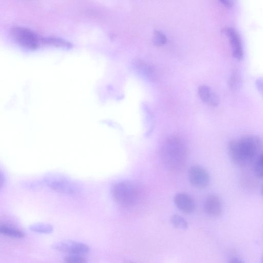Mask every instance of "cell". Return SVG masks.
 I'll use <instances>...</instances> for the list:
<instances>
[{
  "label": "cell",
  "instance_id": "cell-1",
  "mask_svg": "<svg viewBox=\"0 0 263 263\" xmlns=\"http://www.w3.org/2000/svg\"><path fill=\"white\" fill-rule=\"evenodd\" d=\"M262 146L261 139L254 135L231 140L228 145L231 160L238 167L247 166L260 154Z\"/></svg>",
  "mask_w": 263,
  "mask_h": 263
},
{
  "label": "cell",
  "instance_id": "cell-2",
  "mask_svg": "<svg viewBox=\"0 0 263 263\" xmlns=\"http://www.w3.org/2000/svg\"><path fill=\"white\" fill-rule=\"evenodd\" d=\"M188 155L186 143L178 136L168 137L164 143L161 156L166 166L172 170L180 168L185 163Z\"/></svg>",
  "mask_w": 263,
  "mask_h": 263
},
{
  "label": "cell",
  "instance_id": "cell-3",
  "mask_svg": "<svg viewBox=\"0 0 263 263\" xmlns=\"http://www.w3.org/2000/svg\"><path fill=\"white\" fill-rule=\"evenodd\" d=\"M112 195L118 204L128 206L136 203L139 197L140 192L135 184L124 181L118 183L113 186Z\"/></svg>",
  "mask_w": 263,
  "mask_h": 263
},
{
  "label": "cell",
  "instance_id": "cell-4",
  "mask_svg": "<svg viewBox=\"0 0 263 263\" xmlns=\"http://www.w3.org/2000/svg\"><path fill=\"white\" fill-rule=\"evenodd\" d=\"M12 37L20 46L30 50H36L46 45V38H43L33 31L22 27L13 28Z\"/></svg>",
  "mask_w": 263,
  "mask_h": 263
},
{
  "label": "cell",
  "instance_id": "cell-5",
  "mask_svg": "<svg viewBox=\"0 0 263 263\" xmlns=\"http://www.w3.org/2000/svg\"><path fill=\"white\" fill-rule=\"evenodd\" d=\"M52 247L59 251L68 253L70 254L84 255L89 251L90 248L87 244L82 242L64 240L53 244Z\"/></svg>",
  "mask_w": 263,
  "mask_h": 263
},
{
  "label": "cell",
  "instance_id": "cell-6",
  "mask_svg": "<svg viewBox=\"0 0 263 263\" xmlns=\"http://www.w3.org/2000/svg\"><path fill=\"white\" fill-rule=\"evenodd\" d=\"M190 183L195 187L205 188L210 183V175L208 171L199 166L190 168L188 173Z\"/></svg>",
  "mask_w": 263,
  "mask_h": 263
},
{
  "label": "cell",
  "instance_id": "cell-7",
  "mask_svg": "<svg viewBox=\"0 0 263 263\" xmlns=\"http://www.w3.org/2000/svg\"><path fill=\"white\" fill-rule=\"evenodd\" d=\"M224 33L227 36L230 43L233 57L238 60H241L244 55L243 46L240 37L233 28L225 29Z\"/></svg>",
  "mask_w": 263,
  "mask_h": 263
},
{
  "label": "cell",
  "instance_id": "cell-8",
  "mask_svg": "<svg viewBox=\"0 0 263 263\" xmlns=\"http://www.w3.org/2000/svg\"><path fill=\"white\" fill-rule=\"evenodd\" d=\"M204 210L206 214L212 217H218L222 212L223 206L220 197L215 194L209 195L204 203Z\"/></svg>",
  "mask_w": 263,
  "mask_h": 263
},
{
  "label": "cell",
  "instance_id": "cell-9",
  "mask_svg": "<svg viewBox=\"0 0 263 263\" xmlns=\"http://www.w3.org/2000/svg\"><path fill=\"white\" fill-rule=\"evenodd\" d=\"M174 201L176 207L182 212L190 214L194 212L195 204L193 198L186 193H178L175 195Z\"/></svg>",
  "mask_w": 263,
  "mask_h": 263
},
{
  "label": "cell",
  "instance_id": "cell-10",
  "mask_svg": "<svg viewBox=\"0 0 263 263\" xmlns=\"http://www.w3.org/2000/svg\"><path fill=\"white\" fill-rule=\"evenodd\" d=\"M198 94L203 102L211 107H217L220 103L217 94L209 87L201 86L198 89Z\"/></svg>",
  "mask_w": 263,
  "mask_h": 263
},
{
  "label": "cell",
  "instance_id": "cell-11",
  "mask_svg": "<svg viewBox=\"0 0 263 263\" xmlns=\"http://www.w3.org/2000/svg\"><path fill=\"white\" fill-rule=\"evenodd\" d=\"M0 232L6 236L15 238H22L25 236V233L22 230L6 224L0 226Z\"/></svg>",
  "mask_w": 263,
  "mask_h": 263
},
{
  "label": "cell",
  "instance_id": "cell-12",
  "mask_svg": "<svg viewBox=\"0 0 263 263\" xmlns=\"http://www.w3.org/2000/svg\"><path fill=\"white\" fill-rule=\"evenodd\" d=\"M30 229L33 232L44 234H50L54 230L52 226L43 223L33 224L30 226Z\"/></svg>",
  "mask_w": 263,
  "mask_h": 263
},
{
  "label": "cell",
  "instance_id": "cell-13",
  "mask_svg": "<svg viewBox=\"0 0 263 263\" xmlns=\"http://www.w3.org/2000/svg\"><path fill=\"white\" fill-rule=\"evenodd\" d=\"M170 220L172 225L176 228L186 230L188 228V221L180 215L174 214L171 216Z\"/></svg>",
  "mask_w": 263,
  "mask_h": 263
},
{
  "label": "cell",
  "instance_id": "cell-14",
  "mask_svg": "<svg viewBox=\"0 0 263 263\" xmlns=\"http://www.w3.org/2000/svg\"><path fill=\"white\" fill-rule=\"evenodd\" d=\"M51 186L53 189H55L57 191H60L63 192H70L73 191L72 186L69 184V183L67 181H63L62 180L59 181H52L51 183Z\"/></svg>",
  "mask_w": 263,
  "mask_h": 263
},
{
  "label": "cell",
  "instance_id": "cell-15",
  "mask_svg": "<svg viewBox=\"0 0 263 263\" xmlns=\"http://www.w3.org/2000/svg\"><path fill=\"white\" fill-rule=\"evenodd\" d=\"M254 171L255 176L259 178H263V153L257 158L254 167Z\"/></svg>",
  "mask_w": 263,
  "mask_h": 263
},
{
  "label": "cell",
  "instance_id": "cell-16",
  "mask_svg": "<svg viewBox=\"0 0 263 263\" xmlns=\"http://www.w3.org/2000/svg\"><path fill=\"white\" fill-rule=\"evenodd\" d=\"M64 263H87L83 255L70 254L64 259Z\"/></svg>",
  "mask_w": 263,
  "mask_h": 263
},
{
  "label": "cell",
  "instance_id": "cell-17",
  "mask_svg": "<svg viewBox=\"0 0 263 263\" xmlns=\"http://www.w3.org/2000/svg\"><path fill=\"white\" fill-rule=\"evenodd\" d=\"M153 42L157 46H162L167 42V38L161 32L156 31L154 34Z\"/></svg>",
  "mask_w": 263,
  "mask_h": 263
},
{
  "label": "cell",
  "instance_id": "cell-18",
  "mask_svg": "<svg viewBox=\"0 0 263 263\" xmlns=\"http://www.w3.org/2000/svg\"><path fill=\"white\" fill-rule=\"evenodd\" d=\"M255 86L259 93L263 96V78H258L256 79Z\"/></svg>",
  "mask_w": 263,
  "mask_h": 263
},
{
  "label": "cell",
  "instance_id": "cell-19",
  "mask_svg": "<svg viewBox=\"0 0 263 263\" xmlns=\"http://www.w3.org/2000/svg\"><path fill=\"white\" fill-rule=\"evenodd\" d=\"M219 2L224 6L228 8H230L234 6V2L231 1V0H220Z\"/></svg>",
  "mask_w": 263,
  "mask_h": 263
},
{
  "label": "cell",
  "instance_id": "cell-20",
  "mask_svg": "<svg viewBox=\"0 0 263 263\" xmlns=\"http://www.w3.org/2000/svg\"><path fill=\"white\" fill-rule=\"evenodd\" d=\"M229 263H244V262L239 258H233L230 260Z\"/></svg>",
  "mask_w": 263,
  "mask_h": 263
},
{
  "label": "cell",
  "instance_id": "cell-21",
  "mask_svg": "<svg viewBox=\"0 0 263 263\" xmlns=\"http://www.w3.org/2000/svg\"><path fill=\"white\" fill-rule=\"evenodd\" d=\"M124 263H137V262L133 261L131 260H126L125 261Z\"/></svg>",
  "mask_w": 263,
  "mask_h": 263
},
{
  "label": "cell",
  "instance_id": "cell-22",
  "mask_svg": "<svg viewBox=\"0 0 263 263\" xmlns=\"http://www.w3.org/2000/svg\"><path fill=\"white\" fill-rule=\"evenodd\" d=\"M261 194L262 195V196H263V185L261 187Z\"/></svg>",
  "mask_w": 263,
  "mask_h": 263
},
{
  "label": "cell",
  "instance_id": "cell-23",
  "mask_svg": "<svg viewBox=\"0 0 263 263\" xmlns=\"http://www.w3.org/2000/svg\"><path fill=\"white\" fill-rule=\"evenodd\" d=\"M261 263H263V257L261 258Z\"/></svg>",
  "mask_w": 263,
  "mask_h": 263
}]
</instances>
